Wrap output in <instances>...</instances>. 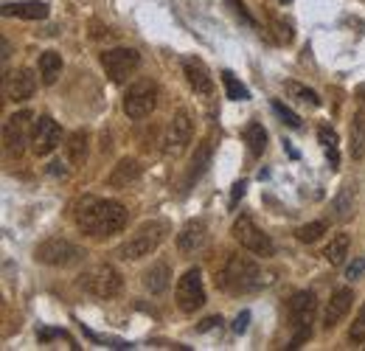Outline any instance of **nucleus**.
I'll list each match as a JSON object with an SVG mask.
<instances>
[{
	"label": "nucleus",
	"mask_w": 365,
	"mask_h": 351,
	"mask_svg": "<svg viewBox=\"0 0 365 351\" xmlns=\"http://www.w3.org/2000/svg\"><path fill=\"white\" fill-rule=\"evenodd\" d=\"M73 222L88 236H113L121 233L127 225V208L115 200H98V197H82L73 205Z\"/></svg>",
	"instance_id": "f257e3e1"
},
{
	"label": "nucleus",
	"mask_w": 365,
	"mask_h": 351,
	"mask_svg": "<svg viewBox=\"0 0 365 351\" xmlns=\"http://www.w3.org/2000/svg\"><path fill=\"white\" fill-rule=\"evenodd\" d=\"M262 281L264 278H262L259 264L253 262L250 256H242V253H230L225 259V267L217 275V287H222L225 292H233V295L253 292V290L262 287Z\"/></svg>",
	"instance_id": "f03ea898"
},
{
	"label": "nucleus",
	"mask_w": 365,
	"mask_h": 351,
	"mask_svg": "<svg viewBox=\"0 0 365 351\" xmlns=\"http://www.w3.org/2000/svg\"><path fill=\"white\" fill-rule=\"evenodd\" d=\"M166 233H169V225H166V222H160V220L143 222L135 233L118 248V256H121V259H133V262L143 259V256H152V253L160 248V242L166 239Z\"/></svg>",
	"instance_id": "7ed1b4c3"
},
{
	"label": "nucleus",
	"mask_w": 365,
	"mask_h": 351,
	"mask_svg": "<svg viewBox=\"0 0 365 351\" xmlns=\"http://www.w3.org/2000/svg\"><path fill=\"white\" fill-rule=\"evenodd\" d=\"M79 284H82L85 292H91L93 298L107 301V298H115V295L121 292L124 278H121V273H118L113 264H96V267L82 273Z\"/></svg>",
	"instance_id": "20e7f679"
},
{
	"label": "nucleus",
	"mask_w": 365,
	"mask_h": 351,
	"mask_svg": "<svg viewBox=\"0 0 365 351\" xmlns=\"http://www.w3.org/2000/svg\"><path fill=\"white\" fill-rule=\"evenodd\" d=\"M315 309H318V298L315 292H295L292 301H289V320H292V340H289V349H298L304 340H309L312 335V323H315Z\"/></svg>",
	"instance_id": "39448f33"
},
{
	"label": "nucleus",
	"mask_w": 365,
	"mask_h": 351,
	"mask_svg": "<svg viewBox=\"0 0 365 351\" xmlns=\"http://www.w3.org/2000/svg\"><path fill=\"white\" fill-rule=\"evenodd\" d=\"M158 107V85L152 79H138L124 93V113L133 121H143L146 116H152Z\"/></svg>",
	"instance_id": "423d86ee"
},
{
	"label": "nucleus",
	"mask_w": 365,
	"mask_h": 351,
	"mask_svg": "<svg viewBox=\"0 0 365 351\" xmlns=\"http://www.w3.org/2000/svg\"><path fill=\"white\" fill-rule=\"evenodd\" d=\"M233 239L245 248V250H250V253H256V256H273L275 253V245L273 239L256 225V222L250 220L247 214H242V217H236L233 222Z\"/></svg>",
	"instance_id": "0eeeda50"
},
{
	"label": "nucleus",
	"mask_w": 365,
	"mask_h": 351,
	"mask_svg": "<svg viewBox=\"0 0 365 351\" xmlns=\"http://www.w3.org/2000/svg\"><path fill=\"white\" fill-rule=\"evenodd\" d=\"M191 135H194V121H191V116H188L185 110L175 113V116L169 118V124H166V132H163V155L180 158L182 152L188 149V143H191Z\"/></svg>",
	"instance_id": "6e6552de"
},
{
	"label": "nucleus",
	"mask_w": 365,
	"mask_h": 351,
	"mask_svg": "<svg viewBox=\"0 0 365 351\" xmlns=\"http://www.w3.org/2000/svg\"><path fill=\"white\" fill-rule=\"evenodd\" d=\"M34 116L29 110H20L14 116L6 118V127H3V143H6V152L9 155H23L26 143H31V130H34Z\"/></svg>",
	"instance_id": "1a4fd4ad"
},
{
	"label": "nucleus",
	"mask_w": 365,
	"mask_h": 351,
	"mask_svg": "<svg viewBox=\"0 0 365 351\" xmlns=\"http://www.w3.org/2000/svg\"><path fill=\"white\" fill-rule=\"evenodd\" d=\"M101 65H104V71H107V76L113 82H124V79H130L138 71L140 56L133 48H113V51L101 54Z\"/></svg>",
	"instance_id": "9d476101"
},
{
	"label": "nucleus",
	"mask_w": 365,
	"mask_h": 351,
	"mask_svg": "<svg viewBox=\"0 0 365 351\" xmlns=\"http://www.w3.org/2000/svg\"><path fill=\"white\" fill-rule=\"evenodd\" d=\"M205 304V287H202V273L200 267H191L180 281H178V307L191 315Z\"/></svg>",
	"instance_id": "9b49d317"
},
{
	"label": "nucleus",
	"mask_w": 365,
	"mask_h": 351,
	"mask_svg": "<svg viewBox=\"0 0 365 351\" xmlns=\"http://www.w3.org/2000/svg\"><path fill=\"white\" fill-rule=\"evenodd\" d=\"M82 259V250L76 245H71L68 239H48L37 248V262L51 264V267H71Z\"/></svg>",
	"instance_id": "f8f14e48"
},
{
	"label": "nucleus",
	"mask_w": 365,
	"mask_h": 351,
	"mask_svg": "<svg viewBox=\"0 0 365 351\" xmlns=\"http://www.w3.org/2000/svg\"><path fill=\"white\" fill-rule=\"evenodd\" d=\"M59 141H62V130H59V124L51 118V116H40L37 121H34V130H31V149H34V155H51L56 146H59Z\"/></svg>",
	"instance_id": "ddd939ff"
},
{
	"label": "nucleus",
	"mask_w": 365,
	"mask_h": 351,
	"mask_svg": "<svg viewBox=\"0 0 365 351\" xmlns=\"http://www.w3.org/2000/svg\"><path fill=\"white\" fill-rule=\"evenodd\" d=\"M37 90V76L29 68H17L6 76V98L9 101H26Z\"/></svg>",
	"instance_id": "4468645a"
},
{
	"label": "nucleus",
	"mask_w": 365,
	"mask_h": 351,
	"mask_svg": "<svg viewBox=\"0 0 365 351\" xmlns=\"http://www.w3.org/2000/svg\"><path fill=\"white\" fill-rule=\"evenodd\" d=\"M208 242V228L202 220H191L180 233H178V248H180L182 256H191L197 250H202Z\"/></svg>",
	"instance_id": "2eb2a0df"
},
{
	"label": "nucleus",
	"mask_w": 365,
	"mask_h": 351,
	"mask_svg": "<svg viewBox=\"0 0 365 351\" xmlns=\"http://www.w3.org/2000/svg\"><path fill=\"white\" fill-rule=\"evenodd\" d=\"M351 304H354V292H351L349 287L337 290V292L331 295V301L326 304V309H323V329H326V332L334 329V326L346 317V312L351 309Z\"/></svg>",
	"instance_id": "dca6fc26"
},
{
	"label": "nucleus",
	"mask_w": 365,
	"mask_h": 351,
	"mask_svg": "<svg viewBox=\"0 0 365 351\" xmlns=\"http://www.w3.org/2000/svg\"><path fill=\"white\" fill-rule=\"evenodd\" d=\"M182 73H185L191 90H197V93H202V96H208V93L214 90V79H211V73H208V68H205L202 59L185 56V59H182Z\"/></svg>",
	"instance_id": "f3484780"
},
{
	"label": "nucleus",
	"mask_w": 365,
	"mask_h": 351,
	"mask_svg": "<svg viewBox=\"0 0 365 351\" xmlns=\"http://www.w3.org/2000/svg\"><path fill=\"white\" fill-rule=\"evenodd\" d=\"M214 132L200 143V149H197V155L191 158V166H188V175H185V188H191L194 185V180H200L202 172L208 169V163H211V158H214Z\"/></svg>",
	"instance_id": "a211bd4d"
},
{
	"label": "nucleus",
	"mask_w": 365,
	"mask_h": 351,
	"mask_svg": "<svg viewBox=\"0 0 365 351\" xmlns=\"http://www.w3.org/2000/svg\"><path fill=\"white\" fill-rule=\"evenodd\" d=\"M6 17H20V20H46L48 6L37 3V0H26V3H6L3 6Z\"/></svg>",
	"instance_id": "6ab92c4d"
},
{
	"label": "nucleus",
	"mask_w": 365,
	"mask_h": 351,
	"mask_svg": "<svg viewBox=\"0 0 365 351\" xmlns=\"http://www.w3.org/2000/svg\"><path fill=\"white\" fill-rule=\"evenodd\" d=\"M169 278H172V270L166 262H155L146 273H143V287L152 292V295H160L169 290Z\"/></svg>",
	"instance_id": "aec40b11"
},
{
	"label": "nucleus",
	"mask_w": 365,
	"mask_h": 351,
	"mask_svg": "<svg viewBox=\"0 0 365 351\" xmlns=\"http://www.w3.org/2000/svg\"><path fill=\"white\" fill-rule=\"evenodd\" d=\"M349 149H351V158L354 161H363L365 158V98L360 96V110H357V116H354V121H351V143H349Z\"/></svg>",
	"instance_id": "412c9836"
},
{
	"label": "nucleus",
	"mask_w": 365,
	"mask_h": 351,
	"mask_svg": "<svg viewBox=\"0 0 365 351\" xmlns=\"http://www.w3.org/2000/svg\"><path fill=\"white\" fill-rule=\"evenodd\" d=\"M138 177H140V166H138L135 158H124L115 169H113V175L107 177V183L113 185V188H127L130 183H135Z\"/></svg>",
	"instance_id": "4be33fe9"
},
{
	"label": "nucleus",
	"mask_w": 365,
	"mask_h": 351,
	"mask_svg": "<svg viewBox=\"0 0 365 351\" xmlns=\"http://www.w3.org/2000/svg\"><path fill=\"white\" fill-rule=\"evenodd\" d=\"M65 152H68V161H71L73 166H82L85 158H88V135L82 130L71 132V138H68V143H65Z\"/></svg>",
	"instance_id": "5701e85b"
},
{
	"label": "nucleus",
	"mask_w": 365,
	"mask_h": 351,
	"mask_svg": "<svg viewBox=\"0 0 365 351\" xmlns=\"http://www.w3.org/2000/svg\"><path fill=\"white\" fill-rule=\"evenodd\" d=\"M40 76H43V85H53L62 76V56L56 51H46L40 56Z\"/></svg>",
	"instance_id": "b1692460"
},
{
	"label": "nucleus",
	"mask_w": 365,
	"mask_h": 351,
	"mask_svg": "<svg viewBox=\"0 0 365 351\" xmlns=\"http://www.w3.org/2000/svg\"><path fill=\"white\" fill-rule=\"evenodd\" d=\"M245 143H247L250 155H256V158L264 155V149H267V132H264V127L259 121H253V124L245 127Z\"/></svg>",
	"instance_id": "393cba45"
},
{
	"label": "nucleus",
	"mask_w": 365,
	"mask_h": 351,
	"mask_svg": "<svg viewBox=\"0 0 365 351\" xmlns=\"http://www.w3.org/2000/svg\"><path fill=\"white\" fill-rule=\"evenodd\" d=\"M323 256H326V262L331 264V267H340V264L346 262V256H349V236L346 233H337L329 242V248L323 250Z\"/></svg>",
	"instance_id": "a878e982"
},
{
	"label": "nucleus",
	"mask_w": 365,
	"mask_h": 351,
	"mask_svg": "<svg viewBox=\"0 0 365 351\" xmlns=\"http://www.w3.org/2000/svg\"><path fill=\"white\" fill-rule=\"evenodd\" d=\"M318 141H320V146H323V152H326V161L331 163V169H337V166H340V152H337V132L331 130V127H320V130H318Z\"/></svg>",
	"instance_id": "bb28decb"
},
{
	"label": "nucleus",
	"mask_w": 365,
	"mask_h": 351,
	"mask_svg": "<svg viewBox=\"0 0 365 351\" xmlns=\"http://www.w3.org/2000/svg\"><path fill=\"white\" fill-rule=\"evenodd\" d=\"M331 208H334V217L340 222H346L351 217V211H354V194H351V188L346 185V188H340V194L334 197V203H331Z\"/></svg>",
	"instance_id": "cd10ccee"
},
{
	"label": "nucleus",
	"mask_w": 365,
	"mask_h": 351,
	"mask_svg": "<svg viewBox=\"0 0 365 351\" xmlns=\"http://www.w3.org/2000/svg\"><path fill=\"white\" fill-rule=\"evenodd\" d=\"M222 85H225V93H228V98L233 101H247L250 98V90L245 88L230 71H222Z\"/></svg>",
	"instance_id": "c85d7f7f"
},
{
	"label": "nucleus",
	"mask_w": 365,
	"mask_h": 351,
	"mask_svg": "<svg viewBox=\"0 0 365 351\" xmlns=\"http://www.w3.org/2000/svg\"><path fill=\"white\" fill-rule=\"evenodd\" d=\"M287 90L298 98V101H304V104H309V107H318L320 104V98H318V93L315 90H309L307 85H298V82H287Z\"/></svg>",
	"instance_id": "c756f323"
},
{
	"label": "nucleus",
	"mask_w": 365,
	"mask_h": 351,
	"mask_svg": "<svg viewBox=\"0 0 365 351\" xmlns=\"http://www.w3.org/2000/svg\"><path fill=\"white\" fill-rule=\"evenodd\" d=\"M270 29H273L275 43H281V45L292 43V23H287V20H281V17H270Z\"/></svg>",
	"instance_id": "7c9ffc66"
},
{
	"label": "nucleus",
	"mask_w": 365,
	"mask_h": 351,
	"mask_svg": "<svg viewBox=\"0 0 365 351\" xmlns=\"http://www.w3.org/2000/svg\"><path fill=\"white\" fill-rule=\"evenodd\" d=\"M326 233V222H309V225H304V228H298V239L301 242H318L320 236Z\"/></svg>",
	"instance_id": "2f4dec72"
},
{
	"label": "nucleus",
	"mask_w": 365,
	"mask_h": 351,
	"mask_svg": "<svg viewBox=\"0 0 365 351\" xmlns=\"http://www.w3.org/2000/svg\"><path fill=\"white\" fill-rule=\"evenodd\" d=\"M273 110L278 113V116H281V121H284V124H289L292 130H298V127H301V118H298V113H292V110H289V107H284L281 101H273Z\"/></svg>",
	"instance_id": "473e14b6"
},
{
	"label": "nucleus",
	"mask_w": 365,
	"mask_h": 351,
	"mask_svg": "<svg viewBox=\"0 0 365 351\" xmlns=\"http://www.w3.org/2000/svg\"><path fill=\"white\" fill-rule=\"evenodd\" d=\"M351 340L354 343H365V307L360 309V315H357V320L351 326Z\"/></svg>",
	"instance_id": "72a5a7b5"
},
{
	"label": "nucleus",
	"mask_w": 365,
	"mask_h": 351,
	"mask_svg": "<svg viewBox=\"0 0 365 351\" xmlns=\"http://www.w3.org/2000/svg\"><path fill=\"white\" fill-rule=\"evenodd\" d=\"M228 6H230V9H233V11H236V17H242V20L247 23V26H256V20H253V14L247 11V6H245L242 0H228Z\"/></svg>",
	"instance_id": "f704fd0d"
},
{
	"label": "nucleus",
	"mask_w": 365,
	"mask_h": 351,
	"mask_svg": "<svg viewBox=\"0 0 365 351\" xmlns=\"http://www.w3.org/2000/svg\"><path fill=\"white\" fill-rule=\"evenodd\" d=\"M48 337H62V340H71V335L68 332H62V329H43L40 332V340H48ZM73 343V340H71ZM76 349V346H73Z\"/></svg>",
	"instance_id": "c9c22d12"
},
{
	"label": "nucleus",
	"mask_w": 365,
	"mask_h": 351,
	"mask_svg": "<svg viewBox=\"0 0 365 351\" xmlns=\"http://www.w3.org/2000/svg\"><path fill=\"white\" fill-rule=\"evenodd\" d=\"M363 273H365V259H357V262L346 270V278H351V281H354V278H360Z\"/></svg>",
	"instance_id": "e433bc0d"
},
{
	"label": "nucleus",
	"mask_w": 365,
	"mask_h": 351,
	"mask_svg": "<svg viewBox=\"0 0 365 351\" xmlns=\"http://www.w3.org/2000/svg\"><path fill=\"white\" fill-rule=\"evenodd\" d=\"M247 323H250V312H242V315L236 317V323H233V332H239V335H242V332L247 329Z\"/></svg>",
	"instance_id": "4c0bfd02"
},
{
	"label": "nucleus",
	"mask_w": 365,
	"mask_h": 351,
	"mask_svg": "<svg viewBox=\"0 0 365 351\" xmlns=\"http://www.w3.org/2000/svg\"><path fill=\"white\" fill-rule=\"evenodd\" d=\"M245 188H247V183H236L233 185V197H230V208L239 203V197H245Z\"/></svg>",
	"instance_id": "58836bf2"
},
{
	"label": "nucleus",
	"mask_w": 365,
	"mask_h": 351,
	"mask_svg": "<svg viewBox=\"0 0 365 351\" xmlns=\"http://www.w3.org/2000/svg\"><path fill=\"white\" fill-rule=\"evenodd\" d=\"M217 323H222V320H220V317H208V320H205V323L200 326V332H208V329H214Z\"/></svg>",
	"instance_id": "ea45409f"
},
{
	"label": "nucleus",
	"mask_w": 365,
	"mask_h": 351,
	"mask_svg": "<svg viewBox=\"0 0 365 351\" xmlns=\"http://www.w3.org/2000/svg\"><path fill=\"white\" fill-rule=\"evenodd\" d=\"M278 3H284V6H287V3H292V0H278Z\"/></svg>",
	"instance_id": "a19ab883"
}]
</instances>
